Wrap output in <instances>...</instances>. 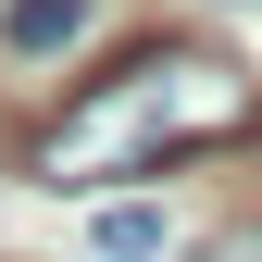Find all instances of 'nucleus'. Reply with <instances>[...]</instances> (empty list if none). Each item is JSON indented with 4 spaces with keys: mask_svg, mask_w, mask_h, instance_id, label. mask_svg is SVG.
<instances>
[{
    "mask_svg": "<svg viewBox=\"0 0 262 262\" xmlns=\"http://www.w3.org/2000/svg\"><path fill=\"white\" fill-rule=\"evenodd\" d=\"M250 75L212 50H138L125 75H100L75 113L38 138V187H113V175H150L175 150H225L250 138Z\"/></svg>",
    "mask_w": 262,
    "mask_h": 262,
    "instance_id": "1",
    "label": "nucleus"
},
{
    "mask_svg": "<svg viewBox=\"0 0 262 262\" xmlns=\"http://www.w3.org/2000/svg\"><path fill=\"white\" fill-rule=\"evenodd\" d=\"M100 262H162V212L150 200H113L100 212Z\"/></svg>",
    "mask_w": 262,
    "mask_h": 262,
    "instance_id": "3",
    "label": "nucleus"
},
{
    "mask_svg": "<svg viewBox=\"0 0 262 262\" xmlns=\"http://www.w3.org/2000/svg\"><path fill=\"white\" fill-rule=\"evenodd\" d=\"M0 25H13V50H38V62H50V50H75V38H88V0H13Z\"/></svg>",
    "mask_w": 262,
    "mask_h": 262,
    "instance_id": "2",
    "label": "nucleus"
}]
</instances>
